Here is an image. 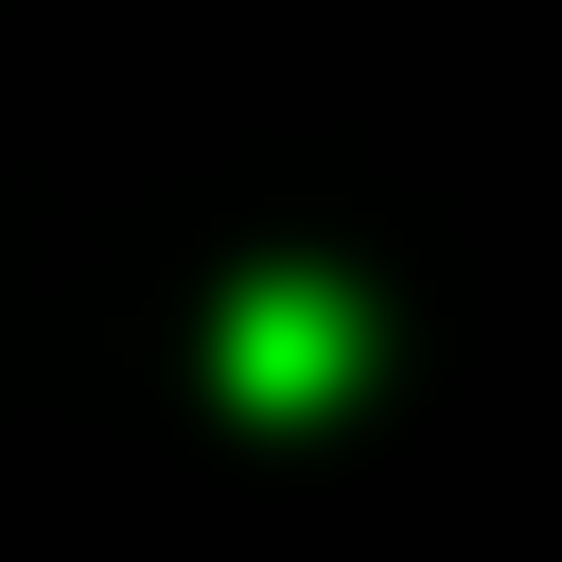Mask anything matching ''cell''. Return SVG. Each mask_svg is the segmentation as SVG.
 <instances>
[{"mask_svg":"<svg viewBox=\"0 0 562 562\" xmlns=\"http://www.w3.org/2000/svg\"><path fill=\"white\" fill-rule=\"evenodd\" d=\"M211 386H228L246 422H334V404L369 386V299L316 281V263H263V281L211 316Z\"/></svg>","mask_w":562,"mask_h":562,"instance_id":"cell-1","label":"cell"}]
</instances>
